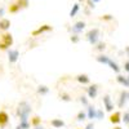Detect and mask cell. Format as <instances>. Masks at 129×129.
Returning a JSON list of instances; mask_svg holds the SVG:
<instances>
[{
  "label": "cell",
  "mask_w": 129,
  "mask_h": 129,
  "mask_svg": "<svg viewBox=\"0 0 129 129\" xmlns=\"http://www.w3.org/2000/svg\"><path fill=\"white\" fill-rule=\"evenodd\" d=\"M110 57L109 56H106V54H100V56H97L95 57V61L98 62V63H102V64H107L110 62Z\"/></svg>",
  "instance_id": "cell-17"
},
{
  "label": "cell",
  "mask_w": 129,
  "mask_h": 129,
  "mask_svg": "<svg viewBox=\"0 0 129 129\" xmlns=\"http://www.w3.org/2000/svg\"><path fill=\"white\" fill-rule=\"evenodd\" d=\"M70 41L72 43V44H78V43L80 41V36H79V35H75V34H72V35L70 36Z\"/></svg>",
  "instance_id": "cell-28"
},
{
  "label": "cell",
  "mask_w": 129,
  "mask_h": 129,
  "mask_svg": "<svg viewBox=\"0 0 129 129\" xmlns=\"http://www.w3.org/2000/svg\"><path fill=\"white\" fill-rule=\"evenodd\" d=\"M28 121H30V124H31V126H32V128H35V126L41 125V117H40V116H38V115L31 116V120H28Z\"/></svg>",
  "instance_id": "cell-16"
},
{
  "label": "cell",
  "mask_w": 129,
  "mask_h": 129,
  "mask_svg": "<svg viewBox=\"0 0 129 129\" xmlns=\"http://www.w3.org/2000/svg\"><path fill=\"white\" fill-rule=\"evenodd\" d=\"M126 97H128V100H129V92H126Z\"/></svg>",
  "instance_id": "cell-41"
},
{
  "label": "cell",
  "mask_w": 129,
  "mask_h": 129,
  "mask_svg": "<svg viewBox=\"0 0 129 129\" xmlns=\"http://www.w3.org/2000/svg\"><path fill=\"white\" fill-rule=\"evenodd\" d=\"M126 80H128V83H129V75H128V78H126Z\"/></svg>",
  "instance_id": "cell-42"
},
{
  "label": "cell",
  "mask_w": 129,
  "mask_h": 129,
  "mask_svg": "<svg viewBox=\"0 0 129 129\" xmlns=\"http://www.w3.org/2000/svg\"><path fill=\"white\" fill-rule=\"evenodd\" d=\"M124 70H125L126 72H129V61H126V62L124 63Z\"/></svg>",
  "instance_id": "cell-36"
},
{
  "label": "cell",
  "mask_w": 129,
  "mask_h": 129,
  "mask_svg": "<svg viewBox=\"0 0 129 129\" xmlns=\"http://www.w3.org/2000/svg\"><path fill=\"white\" fill-rule=\"evenodd\" d=\"M9 13L10 14H16V13H18L19 12V10H21V7L17 4V3H13V4H10L9 5Z\"/></svg>",
  "instance_id": "cell-21"
},
{
  "label": "cell",
  "mask_w": 129,
  "mask_h": 129,
  "mask_svg": "<svg viewBox=\"0 0 129 129\" xmlns=\"http://www.w3.org/2000/svg\"><path fill=\"white\" fill-rule=\"evenodd\" d=\"M85 90H87L89 98L94 100L97 97V94H98V84H92V85H89L88 88H85Z\"/></svg>",
  "instance_id": "cell-9"
},
{
  "label": "cell",
  "mask_w": 129,
  "mask_h": 129,
  "mask_svg": "<svg viewBox=\"0 0 129 129\" xmlns=\"http://www.w3.org/2000/svg\"><path fill=\"white\" fill-rule=\"evenodd\" d=\"M79 101H80V103L84 106V107H88L89 106V101H88V98L85 95H80L79 97Z\"/></svg>",
  "instance_id": "cell-27"
},
{
  "label": "cell",
  "mask_w": 129,
  "mask_h": 129,
  "mask_svg": "<svg viewBox=\"0 0 129 129\" xmlns=\"http://www.w3.org/2000/svg\"><path fill=\"white\" fill-rule=\"evenodd\" d=\"M36 93L39 95H47L49 93V88L47 87V85H39V87L36 88Z\"/></svg>",
  "instance_id": "cell-18"
},
{
  "label": "cell",
  "mask_w": 129,
  "mask_h": 129,
  "mask_svg": "<svg viewBox=\"0 0 129 129\" xmlns=\"http://www.w3.org/2000/svg\"><path fill=\"white\" fill-rule=\"evenodd\" d=\"M84 120H87V112L80 110L78 114H76V121H84Z\"/></svg>",
  "instance_id": "cell-25"
},
{
  "label": "cell",
  "mask_w": 129,
  "mask_h": 129,
  "mask_svg": "<svg viewBox=\"0 0 129 129\" xmlns=\"http://www.w3.org/2000/svg\"><path fill=\"white\" fill-rule=\"evenodd\" d=\"M85 26H87V23H85L84 21H78V22H75L72 25V27L70 28V31L72 32V34H75V35H79L80 32H83L85 30Z\"/></svg>",
  "instance_id": "cell-4"
},
{
  "label": "cell",
  "mask_w": 129,
  "mask_h": 129,
  "mask_svg": "<svg viewBox=\"0 0 129 129\" xmlns=\"http://www.w3.org/2000/svg\"><path fill=\"white\" fill-rule=\"evenodd\" d=\"M116 81L119 83V84H121V85H124L125 88H129V83H128V80H126V78H124L123 75H117L116 76Z\"/></svg>",
  "instance_id": "cell-20"
},
{
  "label": "cell",
  "mask_w": 129,
  "mask_h": 129,
  "mask_svg": "<svg viewBox=\"0 0 129 129\" xmlns=\"http://www.w3.org/2000/svg\"><path fill=\"white\" fill-rule=\"evenodd\" d=\"M95 112H97V109H95L93 105H89V106L87 107V119L94 120V119H95Z\"/></svg>",
  "instance_id": "cell-11"
},
{
  "label": "cell",
  "mask_w": 129,
  "mask_h": 129,
  "mask_svg": "<svg viewBox=\"0 0 129 129\" xmlns=\"http://www.w3.org/2000/svg\"><path fill=\"white\" fill-rule=\"evenodd\" d=\"M102 101H103V105H105V110L107 112H112L114 111V103L111 101V97L109 94H105L102 97Z\"/></svg>",
  "instance_id": "cell-8"
},
{
  "label": "cell",
  "mask_w": 129,
  "mask_h": 129,
  "mask_svg": "<svg viewBox=\"0 0 129 129\" xmlns=\"http://www.w3.org/2000/svg\"><path fill=\"white\" fill-rule=\"evenodd\" d=\"M120 121H121V114H120L119 111L114 112V114L110 116V123H112V124H119Z\"/></svg>",
  "instance_id": "cell-13"
},
{
  "label": "cell",
  "mask_w": 129,
  "mask_h": 129,
  "mask_svg": "<svg viewBox=\"0 0 129 129\" xmlns=\"http://www.w3.org/2000/svg\"><path fill=\"white\" fill-rule=\"evenodd\" d=\"M92 2H93V3L95 4V3H100V2H101V0H92Z\"/></svg>",
  "instance_id": "cell-39"
},
{
  "label": "cell",
  "mask_w": 129,
  "mask_h": 129,
  "mask_svg": "<svg viewBox=\"0 0 129 129\" xmlns=\"http://www.w3.org/2000/svg\"><path fill=\"white\" fill-rule=\"evenodd\" d=\"M7 52H8V61H9V63H10V64L17 63V61H18V58H19V50L10 48V49H8Z\"/></svg>",
  "instance_id": "cell-5"
},
{
  "label": "cell",
  "mask_w": 129,
  "mask_h": 129,
  "mask_svg": "<svg viewBox=\"0 0 129 129\" xmlns=\"http://www.w3.org/2000/svg\"><path fill=\"white\" fill-rule=\"evenodd\" d=\"M59 100L62 102H71L72 101V97L69 93H66V92H62V93H59Z\"/></svg>",
  "instance_id": "cell-22"
},
{
  "label": "cell",
  "mask_w": 129,
  "mask_h": 129,
  "mask_svg": "<svg viewBox=\"0 0 129 129\" xmlns=\"http://www.w3.org/2000/svg\"><path fill=\"white\" fill-rule=\"evenodd\" d=\"M121 121H124V124H128L129 125V111L124 112V115L121 116Z\"/></svg>",
  "instance_id": "cell-30"
},
{
  "label": "cell",
  "mask_w": 129,
  "mask_h": 129,
  "mask_svg": "<svg viewBox=\"0 0 129 129\" xmlns=\"http://www.w3.org/2000/svg\"><path fill=\"white\" fill-rule=\"evenodd\" d=\"M30 128H31L30 121H19L16 126V129H30Z\"/></svg>",
  "instance_id": "cell-24"
},
{
  "label": "cell",
  "mask_w": 129,
  "mask_h": 129,
  "mask_svg": "<svg viewBox=\"0 0 129 129\" xmlns=\"http://www.w3.org/2000/svg\"><path fill=\"white\" fill-rule=\"evenodd\" d=\"M78 129H83V128H78Z\"/></svg>",
  "instance_id": "cell-43"
},
{
  "label": "cell",
  "mask_w": 129,
  "mask_h": 129,
  "mask_svg": "<svg viewBox=\"0 0 129 129\" xmlns=\"http://www.w3.org/2000/svg\"><path fill=\"white\" fill-rule=\"evenodd\" d=\"M34 129H45L44 126H43V125H39V126H35Z\"/></svg>",
  "instance_id": "cell-38"
},
{
  "label": "cell",
  "mask_w": 129,
  "mask_h": 129,
  "mask_svg": "<svg viewBox=\"0 0 129 129\" xmlns=\"http://www.w3.org/2000/svg\"><path fill=\"white\" fill-rule=\"evenodd\" d=\"M126 101H128V97H126V90H123V92H120V98H119V102H117V106L120 107H124V105L126 103Z\"/></svg>",
  "instance_id": "cell-15"
},
{
  "label": "cell",
  "mask_w": 129,
  "mask_h": 129,
  "mask_svg": "<svg viewBox=\"0 0 129 129\" xmlns=\"http://www.w3.org/2000/svg\"><path fill=\"white\" fill-rule=\"evenodd\" d=\"M4 13H5V8L4 7H0V18H3Z\"/></svg>",
  "instance_id": "cell-35"
},
{
  "label": "cell",
  "mask_w": 129,
  "mask_h": 129,
  "mask_svg": "<svg viewBox=\"0 0 129 129\" xmlns=\"http://www.w3.org/2000/svg\"><path fill=\"white\" fill-rule=\"evenodd\" d=\"M26 2H30V0H26Z\"/></svg>",
  "instance_id": "cell-44"
},
{
  "label": "cell",
  "mask_w": 129,
  "mask_h": 129,
  "mask_svg": "<svg viewBox=\"0 0 129 129\" xmlns=\"http://www.w3.org/2000/svg\"><path fill=\"white\" fill-rule=\"evenodd\" d=\"M84 129H94V123H93V121H89L87 125H85Z\"/></svg>",
  "instance_id": "cell-33"
},
{
  "label": "cell",
  "mask_w": 129,
  "mask_h": 129,
  "mask_svg": "<svg viewBox=\"0 0 129 129\" xmlns=\"http://www.w3.org/2000/svg\"><path fill=\"white\" fill-rule=\"evenodd\" d=\"M13 45V36L10 32H3L0 35V50L5 52L8 49H10V47Z\"/></svg>",
  "instance_id": "cell-2"
},
{
  "label": "cell",
  "mask_w": 129,
  "mask_h": 129,
  "mask_svg": "<svg viewBox=\"0 0 129 129\" xmlns=\"http://www.w3.org/2000/svg\"><path fill=\"white\" fill-rule=\"evenodd\" d=\"M50 31H53V27H52L50 25H43V26H40L39 28H36V30L32 31V32H31V36H39V35H41V34L50 32Z\"/></svg>",
  "instance_id": "cell-6"
},
{
  "label": "cell",
  "mask_w": 129,
  "mask_h": 129,
  "mask_svg": "<svg viewBox=\"0 0 129 129\" xmlns=\"http://www.w3.org/2000/svg\"><path fill=\"white\" fill-rule=\"evenodd\" d=\"M107 64H109V66L111 67V70H112L114 72H116L117 75H119V74H120V67H119V64H117L116 62H114L112 59H110V62H109V63H107Z\"/></svg>",
  "instance_id": "cell-23"
},
{
  "label": "cell",
  "mask_w": 129,
  "mask_h": 129,
  "mask_svg": "<svg viewBox=\"0 0 129 129\" xmlns=\"http://www.w3.org/2000/svg\"><path fill=\"white\" fill-rule=\"evenodd\" d=\"M17 4L21 7V9L28 7V2H26V0H17Z\"/></svg>",
  "instance_id": "cell-31"
},
{
  "label": "cell",
  "mask_w": 129,
  "mask_h": 129,
  "mask_svg": "<svg viewBox=\"0 0 129 129\" xmlns=\"http://www.w3.org/2000/svg\"><path fill=\"white\" fill-rule=\"evenodd\" d=\"M105 49H106V43H103V41H98L94 47V50H97V52H103Z\"/></svg>",
  "instance_id": "cell-26"
},
{
  "label": "cell",
  "mask_w": 129,
  "mask_h": 129,
  "mask_svg": "<svg viewBox=\"0 0 129 129\" xmlns=\"http://www.w3.org/2000/svg\"><path fill=\"white\" fill-rule=\"evenodd\" d=\"M10 27V21L8 18H0V31L7 32Z\"/></svg>",
  "instance_id": "cell-12"
},
{
  "label": "cell",
  "mask_w": 129,
  "mask_h": 129,
  "mask_svg": "<svg viewBox=\"0 0 129 129\" xmlns=\"http://www.w3.org/2000/svg\"><path fill=\"white\" fill-rule=\"evenodd\" d=\"M112 129H121V128H120V126H114Z\"/></svg>",
  "instance_id": "cell-40"
},
{
  "label": "cell",
  "mask_w": 129,
  "mask_h": 129,
  "mask_svg": "<svg viewBox=\"0 0 129 129\" xmlns=\"http://www.w3.org/2000/svg\"><path fill=\"white\" fill-rule=\"evenodd\" d=\"M125 53H126L128 57H129V47H125Z\"/></svg>",
  "instance_id": "cell-37"
},
{
  "label": "cell",
  "mask_w": 129,
  "mask_h": 129,
  "mask_svg": "<svg viewBox=\"0 0 129 129\" xmlns=\"http://www.w3.org/2000/svg\"><path fill=\"white\" fill-rule=\"evenodd\" d=\"M76 81L78 83H80V84H83V85H87V84H89L90 83V78L88 76L87 74H79V75H76Z\"/></svg>",
  "instance_id": "cell-10"
},
{
  "label": "cell",
  "mask_w": 129,
  "mask_h": 129,
  "mask_svg": "<svg viewBox=\"0 0 129 129\" xmlns=\"http://www.w3.org/2000/svg\"><path fill=\"white\" fill-rule=\"evenodd\" d=\"M103 116H105V112L100 109H97V112H95V119L97 120H102L103 119Z\"/></svg>",
  "instance_id": "cell-29"
},
{
  "label": "cell",
  "mask_w": 129,
  "mask_h": 129,
  "mask_svg": "<svg viewBox=\"0 0 129 129\" xmlns=\"http://www.w3.org/2000/svg\"><path fill=\"white\" fill-rule=\"evenodd\" d=\"M31 112H32V107H31L30 102H27L25 100L18 102V105L16 107V116L19 119V121H28Z\"/></svg>",
  "instance_id": "cell-1"
},
{
  "label": "cell",
  "mask_w": 129,
  "mask_h": 129,
  "mask_svg": "<svg viewBox=\"0 0 129 129\" xmlns=\"http://www.w3.org/2000/svg\"><path fill=\"white\" fill-rule=\"evenodd\" d=\"M112 18H114V17H112L111 14H105V16H102V17H101V19H102V21H111Z\"/></svg>",
  "instance_id": "cell-32"
},
{
  "label": "cell",
  "mask_w": 129,
  "mask_h": 129,
  "mask_svg": "<svg viewBox=\"0 0 129 129\" xmlns=\"http://www.w3.org/2000/svg\"><path fill=\"white\" fill-rule=\"evenodd\" d=\"M79 10H80V4H79V3H75V4L72 5L71 10H70V17H71V18L76 17V14L79 13Z\"/></svg>",
  "instance_id": "cell-19"
},
{
  "label": "cell",
  "mask_w": 129,
  "mask_h": 129,
  "mask_svg": "<svg viewBox=\"0 0 129 129\" xmlns=\"http://www.w3.org/2000/svg\"><path fill=\"white\" fill-rule=\"evenodd\" d=\"M50 125L53 128H56V129H59V128H63L66 124H64V121L62 119H52L50 120Z\"/></svg>",
  "instance_id": "cell-14"
},
{
  "label": "cell",
  "mask_w": 129,
  "mask_h": 129,
  "mask_svg": "<svg viewBox=\"0 0 129 129\" xmlns=\"http://www.w3.org/2000/svg\"><path fill=\"white\" fill-rule=\"evenodd\" d=\"M9 125V114L5 110H0V129H5Z\"/></svg>",
  "instance_id": "cell-7"
},
{
  "label": "cell",
  "mask_w": 129,
  "mask_h": 129,
  "mask_svg": "<svg viewBox=\"0 0 129 129\" xmlns=\"http://www.w3.org/2000/svg\"><path fill=\"white\" fill-rule=\"evenodd\" d=\"M87 3H88V7H89L90 9H94V8H95V5H94V3L92 2V0H87Z\"/></svg>",
  "instance_id": "cell-34"
},
{
  "label": "cell",
  "mask_w": 129,
  "mask_h": 129,
  "mask_svg": "<svg viewBox=\"0 0 129 129\" xmlns=\"http://www.w3.org/2000/svg\"><path fill=\"white\" fill-rule=\"evenodd\" d=\"M85 38H87V40L92 45H95L97 43H98V40H100V28L94 27V28L89 30L87 32V35H85Z\"/></svg>",
  "instance_id": "cell-3"
}]
</instances>
